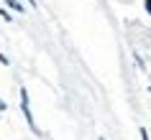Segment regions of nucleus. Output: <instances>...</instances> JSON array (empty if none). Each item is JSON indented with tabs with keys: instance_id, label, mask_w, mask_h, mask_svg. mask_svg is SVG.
Instances as JSON below:
<instances>
[{
	"instance_id": "6",
	"label": "nucleus",
	"mask_w": 151,
	"mask_h": 140,
	"mask_svg": "<svg viewBox=\"0 0 151 140\" xmlns=\"http://www.w3.org/2000/svg\"><path fill=\"white\" fill-rule=\"evenodd\" d=\"M5 109H8V102H5L3 97H0V112H5Z\"/></svg>"
},
{
	"instance_id": "11",
	"label": "nucleus",
	"mask_w": 151,
	"mask_h": 140,
	"mask_svg": "<svg viewBox=\"0 0 151 140\" xmlns=\"http://www.w3.org/2000/svg\"><path fill=\"white\" fill-rule=\"evenodd\" d=\"M100 140H105V138H100Z\"/></svg>"
},
{
	"instance_id": "10",
	"label": "nucleus",
	"mask_w": 151,
	"mask_h": 140,
	"mask_svg": "<svg viewBox=\"0 0 151 140\" xmlns=\"http://www.w3.org/2000/svg\"><path fill=\"white\" fill-rule=\"evenodd\" d=\"M149 94H151V87H149Z\"/></svg>"
},
{
	"instance_id": "3",
	"label": "nucleus",
	"mask_w": 151,
	"mask_h": 140,
	"mask_svg": "<svg viewBox=\"0 0 151 140\" xmlns=\"http://www.w3.org/2000/svg\"><path fill=\"white\" fill-rule=\"evenodd\" d=\"M133 59H136V64H138V69H141V71H146V64H143V59H141V56H138V54H133Z\"/></svg>"
},
{
	"instance_id": "9",
	"label": "nucleus",
	"mask_w": 151,
	"mask_h": 140,
	"mask_svg": "<svg viewBox=\"0 0 151 140\" xmlns=\"http://www.w3.org/2000/svg\"><path fill=\"white\" fill-rule=\"evenodd\" d=\"M26 3H28V5H31V8H36V0H26Z\"/></svg>"
},
{
	"instance_id": "4",
	"label": "nucleus",
	"mask_w": 151,
	"mask_h": 140,
	"mask_svg": "<svg viewBox=\"0 0 151 140\" xmlns=\"http://www.w3.org/2000/svg\"><path fill=\"white\" fill-rule=\"evenodd\" d=\"M138 135H141V140H151V138H149V130H146L143 125H141V127H138Z\"/></svg>"
},
{
	"instance_id": "1",
	"label": "nucleus",
	"mask_w": 151,
	"mask_h": 140,
	"mask_svg": "<svg viewBox=\"0 0 151 140\" xmlns=\"http://www.w3.org/2000/svg\"><path fill=\"white\" fill-rule=\"evenodd\" d=\"M18 97H21V112H23V117H26V122H28V127H31V132L41 138L44 132L39 130V125L33 122V115H31V99H28V89H26V87H21V89H18Z\"/></svg>"
},
{
	"instance_id": "2",
	"label": "nucleus",
	"mask_w": 151,
	"mask_h": 140,
	"mask_svg": "<svg viewBox=\"0 0 151 140\" xmlns=\"http://www.w3.org/2000/svg\"><path fill=\"white\" fill-rule=\"evenodd\" d=\"M5 5H8L10 10H16V13H26V8L18 3V0H5Z\"/></svg>"
},
{
	"instance_id": "5",
	"label": "nucleus",
	"mask_w": 151,
	"mask_h": 140,
	"mask_svg": "<svg viewBox=\"0 0 151 140\" xmlns=\"http://www.w3.org/2000/svg\"><path fill=\"white\" fill-rule=\"evenodd\" d=\"M0 18H5V23H8V21H10V13L5 8H0Z\"/></svg>"
},
{
	"instance_id": "7",
	"label": "nucleus",
	"mask_w": 151,
	"mask_h": 140,
	"mask_svg": "<svg viewBox=\"0 0 151 140\" xmlns=\"http://www.w3.org/2000/svg\"><path fill=\"white\" fill-rule=\"evenodd\" d=\"M0 64H5V66L10 64V61H8V56H5V54H0Z\"/></svg>"
},
{
	"instance_id": "8",
	"label": "nucleus",
	"mask_w": 151,
	"mask_h": 140,
	"mask_svg": "<svg viewBox=\"0 0 151 140\" xmlns=\"http://www.w3.org/2000/svg\"><path fill=\"white\" fill-rule=\"evenodd\" d=\"M143 8L149 10V16H151V0H143Z\"/></svg>"
}]
</instances>
